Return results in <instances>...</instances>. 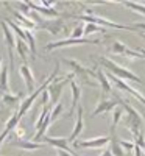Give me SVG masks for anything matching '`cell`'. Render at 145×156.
Wrapping results in <instances>:
<instances>
[{"label": "cell", "mask_w": 145, "mask_h": 156, "mask_svg": "<svg viewBox=\"0 0 145 156\" xmlns=\"http://www.w3.org/2000/svg\"><path fill=\"white\" fill-rule=\"evenodd\" d=\"M14 133L17 134V137H19V139H22V137H23V134H25V129H23V128H20V126L17 125V126H16V129H14Z\"/></svg>", "instance_id": "29"}, {"label": "cell", "mask_w": 145, "mask_h": 156, "mask_svg": "<svg viewBox=\"0 0 145 156\" xmlns=\"http://www.w3.org/2000/svg\"><path fill=\"white\" fill-rule=\"evenodd\" d=\"M142 150H143V153H145V147H143V148H142Z\"/></svg>", "instance_id": "36"}, {"label": "cell", "mask_w": 145, "mask_h": 156, "mask_svg": "<svg viewBox=\"0 0 145 156\" xmlns=\"http://www.w3.org/2000/svg\"><path fill=\"white\" fill-rule=\"evenodd\" d=\"M42 28H45V30H48L51 34H59L62 30H64V23L61 22V20H56V22H50V23H47V25H42Z\"/></svg>", "instance_id": "21"}, {"label": "cell", "mask_w": 145, "mask_h": 156, "mask_svg": "<svg viewBox=\"0 0 145 156\" xmlns=\"http://www.w3.org/2000/svg\"><path fill=\"white\" fill-rule=\"evenodd\" d=\"M75 19L78 20H83L86 23H97L100 25V27L103 28H114V30H126V31H136L134 27H129V25H123V23H115L109 19H104L101 16H95V14H92V16H87V14H80V16H73Z\"/></svg>", "instance_id": "2"}, {"label": "cell", "mask_w": 145, "mask_h": 156, "mask_svg": "<svg viewBox=\"0 0 145 156\" xmlns=\"http://www.w3.org/2000/svg\"><path fill=\"white\" fill-rule=\"evenodd\" d=\"M125 114V109L122 106V103L118 106H115L112 109V120H111V134H115V128L118 125V120L122 119V115Z\"/></svg>", "instance_id": "16"}, {"label": "cell", "mask_w": 145, "mask_h": 156, "mask_svg": "<svg viewBox=\"0 0 145 156\" xmlns=\"http://www.w3.org/2000/svg\"><path fill=\"white\" fill-rule=\"evenodd\" d=\"M83 115H84V109L81 105H78L76 108V120H75V126L72 129V133L70 136L67 137L69 139V144H73V142L76 140V137L81 134V131L84 129V119H83Z\"/></svg>", "instance_id": "8"}, {"label": "cell", "mask_w": 145, "mask_h": 156, "mask_svg": "<svg viewBox=\"0 0 145 156\" xmlns=\"http://www.w3.org/2000/svg\"><path fill=\"white\" fill-rule=\"evenodd\" d=\"M129 47H126L123 42H120V41H114L111 45H109V51L111 53H114V55H120V56H123L125 53H126V50H128Z\"/></svg>", "instance_id": "20"}, {"label": "cell", "mask_w": 145, "mask_h": 156, "mask_svg": "<svg viewBox=\"0 0 145 156\" xmlns=\"http://www.w3.org/2000/svg\"><path fill=\"white\" fill-rule=\"evenodd\" d=\"M14 16H16V19H17V23H20L25 30H33V28H36V23H34V20L28 19L27 16L20 14V12H17V11L14 12Z\"/></svg>", "instance_id": "17"}, {"label": "cell", "mask_w": 145, "mask_h": 156, "mask_svg": "<svg viewBox=\"0 0 145 156\" xmlns=\"http://www.w3.org/2000/svg\"><path fill=\"white\" fill-rule=\"evenodd\" d=\"M0 27L3 30V37H5V44L8 47V55H9V67H14V56H12V48L16 47V34L12 33V30L8 27L5 22H0Z\"/></svg>", "instance_id": "7"}, {"label": "cell", "mask_w": 145, "mask_h": 156, "mask_svg": "<svg viewBox=\"0 0 145 156\" xmlns=\"http://www.w3.org/2000/svg\"><path fill=\"white\" fill-rule=\"evenodd\" d=\"M106 76L109 78V81H111V83H112V84L118 89V90H123V92L129 94L131 97H134V98L140 103V105H143V106H145V95H143V94H140L136 87L129 86L126 81L120 80V78H117V76H114V75H111V73H106Z\"/></svg>", "instance_id": "4"}, {"label": "cell", "mask_w": 145, "mask_h": 156, "mask_svg": "<svg viewBox=\"0 0 145 156\" xmlns=\"http://www.w3.org/2000/svg\"><path fill=\"white\" fill-rule=\"evenodd\" d=\"M19 72H20V75H22V78H23V81H25V86H27V90L30 92V95L34 92V86H36V78H34V75H33V72H31V69L27 66V64H23V66H20V69H19Z\"/></svg>", "instance_id": "10"}, {"label": "cell", "mask_w": 145, "mask_h": 156, "mask_svg": "<svg viewBox=\"0 0 145 156\" xmlns=\"http://www.w3.org/2000/svg\"><path fill=\"white\" fill-rule=\"evenodd\" d=\"M19 6H20V9L25 12V14H28V12H30V6L27 3H19Z\"/></svg>", "instance_id": "30"}, {"label": "cell", "mask_w": 145, "mask_h": 156, "mask_svg": "<svg viewBox=\"0 0 145 156\" xmlns=\"http://www.w3.org/2000/svg\"><path fill=\"white\" fill-rule=\"evenodd\" d=\"M122 5H125L126 8L133 9V11H137L139 14H143V16H145V5H143V3H137V2H122Z\"/></svg>", "instance_id": "24"}, {"label": "cell", "mask_w": 145, "mask_h": 156, "mask_svg": "<svg viewBox=\"0 0 145 156\" xmlns=\"http://www.w3.org/2000/svg\"><path fill=\"white\" fill-rule=\"evenodd\" d=\"M111 142V136H100L94 139H86V140H75L73 148H103Z\"/></svg>", "instance_id": "6"}, {"label": "cell", "mask_w": 145, "mask_h": 156, "mask_svg": "<svg viewBox=\"0 0 145 156\" xmlns=\"http://www.w3.org/2000/svg\"><path fill=\"white\" fill-rule=\"evenodd\" d=\"M8 67L3 66L2 67V72H0V90H3L5 94H8Z\"/></svg>", "instance_id": "23"}, {"label": "cell", "mask_w": 145, "mask_h": 156, "mask_svg": "<svg viewBox=\"0 0 145 156\" xmlns=\"http://www.w3.org/2000/svg\"><path fill=\"white\" fill-rule=\"evenodd\" d=\"M62 111H64V105L59 101V103H56L55 106H51V112H50V120L51 122H55L58 117L62 114Z\"/></svg>", "instance_id": "25"}, {"label": "cell", "mask_w": 145, "mask_h": 156, "mask_svg": "<svg viewBox=\"0 0 145 156\" xmlns=\"http://www.w3.org/2000/svg\"><path fill=\"white\" fill-rule=\"evenodd\" d=\"M27 5L30 6V9H34V11H37V12H41V14H44L45 17H59V12L56 11V9H53V8H45V6H42L41 3H36V2H27Z\"/></svg>", "instance_id": "15"}, {"label": "cell", "mask_w": 145, "mask_h": 156, "mask_svg": "<svg viewBox=\"0 0 145 156\" xmlns=\"http://www.w3.org/2000/svg\"><path fill=\"white\" fill-rule=\"evenodd\" d=\"M16 50H17L19 56L22 58V61H27L28 53H30V48H28L27 42L22 41V39H17V41H16Z\"/></svg>", "instance_id": "18"}, {"label": "cell", "mask_w": 145, "mask_h": 156, "mask_svg": "<svg viewBox=\"0 0 145 156\" xmlns=\"http://www.w3.org/2000/svg\"><path fill=\"white\" fill-rule=\"evenodd\" d=\"M97 59H98L97 64H100V66H103V67H106L111 75L120 78V80H123V81H133V83H139V84H143V86H145V81L142 80V78H139L136 73H133L131 70H128V69H125V67H122V66H118V64H115V62L111 61L109 58H106V56H98Z\"/></svg>", "instance_id": "1"}, {"label": "cell", "mask_w": 145, "mask_h": 156, "mask_svg": "<svg viewBox=\"0 0 145 156\" xmlns=\"http://www.w3.org/2000/svg\"><path fill=\"white\" fill-rule=\"evenodd\" d=\"M45 144L55 147L56 150H64L69 153L73 151L72 148H69V139L67 137H45Z\"/></svg>", "instance_id": "13"}, {"label": "cell", "mask_w": 145, "mask_h": 156, "mask_svg": "<svg viewBox=\"0 0 145 156\" xmlns=\"http://www.w3.org/2000/svg\"><path fill=\"white\" fill-rule=\"evenodd\" d=\"M94 33H106V28L100 27L97 23H86L84 25V37L94 34Z\"/></svg>", "instance_id": "22"}, {"label": "cell", "mask_w": 145, "mask_h": 156, "mask_svg": "<svg viewBox=\"0 0 145 156\" xmlns=\"http://www.w3.org/2000/svg\"><path fill=\"white\" fill-rule=\"evenodd\" d=\"M84 44H92V45H98L101 44L100 39H89V37H81V39H61V41H55V42H48L45 45V50H55V48H62V47H73V45H84Z\"/></svg>", "instance_id": "3"}, {"label": "cell", "mask_w": 145, "mask_h": 156, "mask_svg": "<svg viewBox=\"0 0 145 156\" xmlns=\"http://www.w3.org/2000/svg\"><path fill=\"white\" fill-rule=\"evenodd\" d=\"M2 114H3V111H2V109H0V117H2Z\"/></svg>", "instance_id": "34"}, {"label": "cell", "mask_w": 145, "mask_h": 156, "mask_svg": "<svg viewBox=\"0 0 145 156\" xmlns=\"http://www.w3.org/2000/svg\"><path fill=\"white\" fill-rule=\"evenodd\" d=\"M95 76H97V80H98V83H100V86H101V100H100V101H103V100H106V98H104V95L109 94L111 90H112V86H111L109 78L106 76V73H104L101 69L97 70Z\"/></svg>", "instance_id": "11"}, {"label": "cell", "mask_w": 145, "mask_h": 156, "mask_svg": "<svg viewBox=\"0 0 145 156\" xmlns=\"http://www.w3.org/2000/svg\"><path fill=\"white\" fill-rule=\"evenodd\" d=\"M109 150L112 153V156H123V148L118 144V139L115 137V134H111V142H109Z\"/></svg>", "instance_id": "19"}, {"label": "cell", "mask_w": 145, "mask_h": 156, "mask_svg": "<svg viewBox=\"0 0 145 156\" xmlns=\"http://www.w3.org/2000/svg\"><path fill=\"white\" fill-rule=\"evenodd\" d=\"M20 95H11V94H5L3 95V103L6 106H12V105H16V103L19 101Z\"/></svg>", "instance_id": "27"}, {"label": "cell", "mask_w": 145, "mask_h": 156, "mask_svg": "<svg viewBox=\"0 0 145 156\" xmlns=\"http://www.w3.org/2000/svg\"><path fill=\"white\" fill-rule=\"evenodd\" d=\"M120 101H122L120 98L118 100H103V101H100L97 105V108H95V111L92 112V117H97V115L106 112V111H112L115 106L120 105Z\"/></svg>", "instance_id": "12"}, {"label": "cell", "mask_w": 145, "mask_h": 156, "mask_svg": "<svg viewBox=\"0 0 145 156\" xmlns=\"http://www.w3.org/2000/svg\"><path fill=\"white\" fill-rule=\"evenodd\" d=\"M118 144H120V147L123 148V151L126 150V151H133L134 150V140H123V139H120L118 140Z\"/></svg>", "instance_id": "28"}, {"label": "cell", "mask_w": 145, "mask_h": 156, "mask_svg": "<svg viewBox=\"0 0 145 156\" xmlns=\"http://www.w3.org/2000/svg\"><path fill=\"white\" fill-rule=\"evenodd\" d=\"M70 37L72 39H81V37H84V27H83V25H76V27L72 30V33H70Z\"/></svg>", "instance_id": "26"}, {"label": "cell", "mask_w": 145, "mask_h": 156, "mask_svg": "<svg viewBox=\"0 0 145 156\" xmlns=\"http://www.w3.org/2000/svg\"><path fill=\"white\" fill-rule=\"evenodd\" d=\"M58 156H73V154L69 151H64V150H58Z\"/></svg>", "instance_id": "31"}, {"label": "cell", "mask_w": 145, "mask_h": 156, "mask_svg": "<svg viewBox=\"0 0 145 156\" xmlns=\"http://www.w3.org/2000/svg\"><path fill=\"white\" fill-rule=\"evenodd\" d=\"M8 145L25 150V151H34L39 148H44V144H41V142H33V140H25V139H17V140L11 139V140H8Z\"/></svg>", "instance_id": "9"}, {"label": "cell", "mask_w": 145, "mask_h": 156, "mask_svg": "<svg viewBox=\"0 0 145 156\" xmlns=\"http://www.w3.org/2000/svg\"><path fill=\"white\" fill-rule=\"evenodd\" d=\"M100 156H112V153H111V150H109V148H106V150H104Z\"/></svg>", "instance_id": "32"}, {"label": "cell", "mask_w": 145, "mask_h": 156, "mask_svg": "<svg viewBox=\"0 0 145 156\" xmlns=\"http://www.w3.org/2000/svg\"><path fill=\"white\" fill-rule=\"evenodd\" d=\"M69 84H70V89H72V105H70V109H69V115H72L76 111V108H78V103H80L81 89H80V86L76 84L75 80H72Z\"/></svg>", "instance_id": "14"}, {"label": "cell", "mask_w": 145, "mask_h": 156, "mask_svg": "<svg viewBox=\"0 0 145 156\" xmlns=\"http://www.w3.org/2000/svg\"><path fill=\"white\" fill-rule=\"evenodd\" d=\"M2 62H3V58H2V56H0V66H2Z\"/></svg>", "instance_id": "33"}, {"label": "cell", "mask_w": 145, "mask_h": 156, "mask_svg": "<svg viewBox=\"0 0 145 156\" xmlns=\"http://www.w3.org/2000/svg\"><path fill=\"white\" fill-rule=\"evenodd\" d=\"M142 156H145V153H143V154H142Z\"/></svg>", "instance_id": "37"}, {"label": "cell", "mask_w": 145, "mask_h": 156, "mask_svg": "<svg viewBox=\"0 0 145 156\" xmlns=\"http://www.w3.org/2000/svg\"><path fill=\"white\" fill-rule=\"evenodd\" d=\"M67 66L73 70V75H76V76H81L83 78V81L84 83H87V84H92L90 81H89V76H95V73H97V70H94V69H87V67H84V66H81L78 61H75V59H62Z\"/></svg>", "instance_id": "5"}, {"label": "cell", "mask_w": 145, "mask_h": 156, "mask_svg": "<svg viewBox=\"0 0 145 156\" xmlns=\"http://www.w3.org/2000/svg\"><path fill=\"white\" fill-rule=\"evenodd\" d=\"M140 36H142V37H145V33H142V34H140Z\"/></svg>", "instance_id": "35"}]
</instances>
